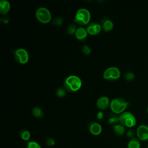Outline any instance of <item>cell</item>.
Here are the masks:
<instances>
[{
  "instance_id": "4fadbf2b",
  "label": "cell",
  "mask_w": 148,
  "mask_h": 148,
  "mask_svg": "<svg viewBox=\"0 0 148 148\" xmlns=\"http://www.w3.org/2000/svg\"><path fill=\"white\" fill-rule=\"evenodd\" d=\"M10 9V4L6 0H1L0 1V13L2 14H7Z\"/></svg>"
},
{
  "instance_id": "e0dca14e",
  "label": "cell",
  "mask_w": 148,
  "mask_h": 148,
  "mask_svg": "<svg viewBox=\"0 0 148 148\" xmlns=\"http://www.w3.org/2000/svg\"><path fill=\"white\" fill-rule=\"evenodd\" d=\"M32 113L34 117L37 118H41L43 116V112L42 110L37 106H35L32 109Z\"/></svg>"
},
{
  "instance_id": "2e32d148",
  "label": "cell",
  "mask_w": 148,
  "mask_h": 148,
  "mask_svg": "<svg viewBox=\"0 0 148 148\" xmlns=\"http://www.w3.org/2000/svg\"><path fill=\"white\" fill-rule=\"evenodd\" d=\"M113 131L117 135H123L125 132V128L121 124H116L113 127Z\"/></svg>"
},
{
  "instance_id": "44dd1931",
  "label": "cell",
  "mask_w": 148,
  "mask_h": 148,
  "mask_svg": "<svg viewBox=\"0 0 148 148\" xmlns=\"http://www.w3.org/2000/svg\"><path fill=\"white\" fill-rule=\"evenodd\" d=\"M108 122L110 124H116L117 122H119V117H117L115 114H112L110 116L108 119Z\"/></svg>"
},
{
  "instance_id": "603a6c76",
  "label": "cell",
  "mask_w": 148,
  "mask_h": 148,
  "mask_svg": "<svg viewBox=\"0 0 148 148\" xmlns=\"http://www.w3.org/2000/svg\"><path fill=\"white\" fill-rule=\"evenodd\" d=\"M27 148H42V147L36 142L29 141L27 143Z\"/></svg>"
},
{
  "instance_id": "277c9868",
  "label": "cell",
  "mask_w": 148,
  "mask_h": 148,
  "mask_svg": "<svg viewBox=\"0 0 148 148\" xmlns=\"http://www.w3.org/2000/svg\"><path fill=\"white\" fill-rule=\"evenodd\" d=\"M119 123L123 126L127 127H134L136 123V118L133 114L129 112H124L119 116Z\"/></svg>"
},
{
  "instance_id": "cb8c5ba5",
  "label": "cell",
  "mask_w": 148,
  "mask_h": 148,
  "mask_svg": "<svg viewBox=\"0 0 148 148\" xmlns=\"http://www.w3.org/2000/svg\"><path fill=\"white\" fill-rule=\"evenodd\" d=\"M63 23V19L60 17H56L52 21V24L55 25H61Z\"/></svg>"
},
{
  "instance_id": "ba28073f",
  "label": "cell",
  "mask_w": 148,
  "mask_h": 148,
  "mask_svg": "<svg viewBox=\"0 0 148 148\" xmlns=\"http://www.w3.org/2000/svg\"><path fill=\"white\" fill-rule=\"evenodd\" d=\"M136 135L139 139L145 141L148 140V125H140L136 130Z\"/></svg>"
},
{
  "instance_id": "f546056e",
  "label": "cell",
  "mask_w": 148,
  "mask_h": 148,
  "mask_svg": "<svg viewBox=\"0 0 148 148\" xmlns=\"http://www.w3.org/2000/svg\"><path fill=\"white\" fill-rule=\"evenodd\" d=\"M147 148H148V145H147Z\"/></svg>"
},
{
  "instance_id": "30bf717a",
  "label": "cell",
  "mask_w": 148,
  "mask_h": 148,
  "mask_svg": "<svg viewBox=\"0 0 148 148\" xmlns=\"http://www.w3.org/2000/svg\"><path fill=\"white\" fill-rule=\"evenodd\" d=\"M88 128L90 132L93 135H98L102 131V126L97 122H91L88 125Z\"/></svg>"
},
{
  "instance_id": "9c48e42d",
  "label": "cell",
  "mask_w": 148,
  "mask_h": 148,
  "mask_svg": "<svg viewBox=\"0 0 148 148\" xmlns=\"http://www.w3.org/2000/svg\"><path fill=\"white\" fill-rule=\"evenodd\" d=\"M102 29L101 25L95 22H91L89 23L86 28L88 34L90 35H97L99 34Z\"/></svg>"
},
{
  "instance_id": "d6986e66",
  "label": "cell",
  "mask_w": 148,
  "mask_h": 148,
  "mask_svg": "<svg viewBox=\"0 0 148 148\" xmlns=\"http://www.w3.org/2000/svg\"><path fill=\"white\" fill-rule=\"evenodd\" d=\"M77 28L76 27V25L75 24H71L68 26L66 28V32L69 35L75 34Z\"/></svg>"
},
{
  "instance_id": "d4e9b609",
  "label": "cell",
  "mask_w": 148,
  "mask_h": 148,
  "mask_svg": "<svg viewBox=\"0 0 148 148\" xmlns=\"http://www.w3.org/2000/svg\"><path fill=\"white\" fill-rule=\"evenodd\" d=\"M46 143L49 147H53L55 145V140L52 137H49L47 139Z\"/></svg>"
},
{
  "instance_id": "8fae6325",
  "label": "cell",
  "mask_w": 148,
  "mask_h": 148,
  "mask_svg": "<svg viewBox=\"0 0 148 148\" xmlns=\"http://www.w3.org/2000/svg\"><path fill=\"white\" fill-rule=\"evenodd\" d=\"M96 105L98 109L101 110H105L108 108L109 105H110L109 99L106 96L101 97L97 99Z\"/></svg>"
},
{
  "instance_id": "f1b7e54d",
  "label": "cell",
  "mask_w": 148,
  "mask_h": 148,
  "mask_svg": "<svg viewBox=\"0 0 148 148\" xmlns=\"http://www.w3.org/2000/svg\"><path fill=\"white\" fill-rule=\"evenodd\" d=\"M147 113H148V107H147Z\"/></svg>"
},
{
  "instance_id": "4316f807",
  "label": "cell",
  "mask_w": 148,
  "mask_h": 148,
  "mask_svg": "<svg viewBox=\"0 0 148 148\" xmlns=\"http://www.w3.org/2000/svg\"><path fill=\"white\" fill-rule=\"evenodd\" d=\"M127 136L129 138H134V132L132 130H128L127 132Z\"/></svg>"
},
{
  "instance_id": "484cf974",
  "label": "cell",
  "mask_w": 148,
  "mask_h": 148,
  "mask_svg": "<svg viewBox=\"0 0 148 148\" xmlns=\"http://www.w3.org/2000/svg\"><path fill=\"white\" fill-rule=\"evenodd\" d=\"M82 50H83V53L86 55H89L91 52V50L90 47L87 45H84L83 47Z\"/></svg>"
},
{
  "instance_id": "7402d4cb",
  "label": "cell",
  "mask_w": 148,
  "mask_h": 148,
  "mask_svg": "<svg viewBox=\"0 0 148 148\" xmlns=\"http://www.w3.org/2000/svg\"><path fill=\"white\" fill-rule=\"evenodd\" d=\"M135 77V76L134 73L132 72H127L124 74V78L128 81H131V80H134Z\"/></svg>"
},
{
  "instance_id": "6da1fadb",
  "label": "cell",
  "mask_w": 148,
  "mask_h": 148,
  "mask_svg": "<svg viewBox=\"0 0 148 148\" xmlns=\"http://www.w3.org/2000/svg\"><path fill=\"white\" fill-rule=\"evenodd\" d=\"M82 86L81 79L76 75L67 77L64 83V88L68 92H72L78 91Z\"/></svg>"
},
{
  "instance_id": "5bb4252c",
  "label": "cell",
  "mask_w": 148,
  "mask_h": 148,
  "mask_svg": "<svg viewBox=\"0 0 148 148\" xmlns=\"http://www.w3.org/2000/svg\"><path fill=\"white\" fill-rule=\"evenodd\" d=\"M102 28L105 32L110 31L113 28V23L112 21L109 19H105L102 23Z\"/></svg>"
},
{
  "instance_id": "52a82bcc",
  "label": "cell",
  "mask_w": 148,
  "mask_h": 148,
  "mask_svg": "<svg viewBox=\"0 0 148 148\" xmlns=\"http://www.w3.org/2000/svg\"><path fill=\"white\" fill-rule=\"evenodd\" d=\"M14 57L17 62L24 64L28 61L29 54L26 50L23 48H20L14 51Z\"/></svg>"
},
{
  "instance_id": "ffe728a7",
  "label": "cell",
  "mask_w": 148,
  "mask_h": 148,
  "mask_svg": "<svg viewBox=\"0 0 148 148\" xmlns=\"http://www.w3.org/2000/svg\"><path fill=\"white\" fill-rule=\"evenodd\" d=\"M56 94L58 97L62 98L66 95V90L64 88L59 87L56 90Z\"/></svg>"
},
{
  "instance_id": "83f0119b",
  "label": "cell",
  "mask_w": 148,
  "mask_h": 148,
  "mask_svg": "<svg viewBox=\"0 0 148 148\" xmlns=\"http://www.w3.org/2000/svg\"><path fill=\"white\" fill-rule=\"evenodd\" d=\"M103 116H104V115H103V112H102V111H99V112L97 113V118H98V119H99V120L102 119L103 118Z\"/></svg>"
},
{
  "instance_id": "ac0fdd59",
  "label": "cell",
  "mask_w": 148,
  "mask_h": 148,
  "mask_svg": "<svg viewBox=\"0 0 148 148\" xmlns=\"http://www.w3.org/2000/svg\"><path fill=\"white\" fill-rule=\"evenodd\" d=\"M20 135L21 138L24 140H28L30 138L31 136V134L29 131L27 130H22L20 132Z\"/></svg>"
},
{
  "instance_id": "7a4b0ae2",
  "label": "cell",
  "mask_w": 148,
  "mask_h": 148,
  "mask_svg": "<svg viewBox=\"0 0 148 148\" xmlns=\"http://www.w3.org/2000/svg\"><path fill=\"white\" fill-rule=\"evenodd\" d=\"M91 14L89 10L86 8L79 9L75 17V22L79 25H84L89 24Z\"/></svg>"
},
{
  "instance_id": "8992f818",
  "label": "cell",
  "mask_w": 148,
  "mask_h": 148,
  "mask_svg": "<svg viewBox=\"0 0 148 148\" xmlns=\"http://www.w3.org/2000/svg\"><path fill=\"white\" fill-rule=\"evenodd\" d=\"M121 72L119 69L115 66H111L107 68L103 72V77L108 80H116L119 79Z\"/></svg>"
},
{
  "instance_id": "5b68a950",
  "label": "cell",
  "mask_w": 148,
  "mask_h": 148,
  "mask_svg": "<svg viewBox=\"0 0 148 148\" xmlns=\"http://www.w3.org/2000/svg\"><path fill=\"white\" fill-rule=\"evenodd\" d=\"M37 20L42 23H48L51 18V14L49 10L45 7L39 8L35 13Z\"/></svg>"
},
{
  "instance_id": "9a60e30c",
  "label": "cell",
  "mask_w": 148,
  "mask_h": 148,
  "mask_svg": "<svg viewBox=\"0 0 148 148\" xmlns=\"http://www.w3.org/2000/svg\"><path fill=\"white\" fill-rule=\"evenodd\" d=\"M127 147L128 148H140V142L138 138L134 137L131 138V139L129 140L127 144Z\"/></svg>"
},
{
  "instance_id": "7c38bea8",
  "label": "cell",
  "mask_w": 148,
  "mask_h": 148,
  "mask_svg": "<svg viewBox=\"0 0 148 148\" xmlns=\"http://www.w3.org/2000/svg\"><path fill=\"white\" fill-rule=\"evenodd\" d=\"M87 34L88 32L87 29L83 27H80L77 28L75 35L77 39L80 40H83L86 38Z\"/></svg>"
},
{
  "instance_id": "3957f363",
  "label": "cell",
  "mask_w": 148,
  "mask_h": 148,
  "mask_svg": "<svg viewBox=\"0 0 148 148\" xmlns=\"http://www.w3.org/2000/svg\"><path fill=\"white\" fill-rule=\"evenodd\" d=\"M129 103L122 98H115L112 100L110 103V107L112 111L116 113L119 114L123 113L124 110L126 109Z\"/></svg>"
}]
</instances>
